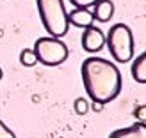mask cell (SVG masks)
Wrapping results in <instances>:
<instances>
[{
  "instance_id": "cell-1",
  "label": "cell",
  "mask_w": 146,
  "mask_h": 138,
  "mask_svg": "<svg viewBox=\"0 0 146 138\" xmlns=\"http://www.w3.org/2000/svg\"><path fill=\"white\" fill-rule=\"evenodd\" d=\"M82 83L91 101L109 103L121 92L123 78L116 64L102 57H87L82 62Z\"/></svg>"
},
{
  "instance_id": "cell-2",
  "label": "cell",
  "mask_w": 146,
  "mask_h": 138,
  "mask_svg": "<svg viewBox=\"0 0 146 138\" xmlns=\"http://www.w3.org/2000/svg\"><path fill=\"white\" fill-rule=\"evenodd\" d=\"M45 30L52 37H64L70 30L68 12L62 0H36Z\"/></svg>"
},
{
  "instance_id": "cell-3",
  "label": "cell",
  "mask_w": 146,
  "mask_h": 138,
  "mask_svg": "<svg viewBox=\"0 0 146 138\" xmlns=\"http://www.w3.org/2000/svg\"><path fill=\"white\" fill-rule=\"evenodd\" d=\"M105 44L116 62H130L134 57V34L125 23H116L109 28L105 35Z\"/></svg>"
},
{
  "instance_id": "cell-4",
  "label": "cell",
  "mask_w": 146,
  "mask_h": 138,
  "mask_svg": "<svg viewBox=\"0 0 146 138\" xmlns=\"http://www.w3.org/2000/svg\"><path fill=\"white\" fill-rule=\"evenodd\" d=\"M32 50H34L36 57H38V62H41L43 66H50V67L61 66L70 55L66 43H62L61 37H52V35L36 39Z\"/></svg>"
},
{
  "instance_id": "cell-5",
  "label": "cell",
  "mask_w": 146,
  "mask_h": 138,
  "mask_svg": "<svg viewBox=\"0 0 146 138\" xmlns=\"http://www.w3.org/2000/svg\"><path fill=\"white\" fill-rule=\"evenodd\" d=\"M82 48H84V52L87 53H98L102 48L105 46V34L102 28L98 27H87L84 28V34H82Z\"/></svg>"
},
{
  "instance_id": "cell-6",
  "label": "cell",
  "mask_w": 146,
  "mask_h": 138,
  "mask_svg": "<svg viewBox=\"0 0 146 138\" xmlns=\"http://www.w3.org/2000/svg\"><path fill=\"white\" fill-rule=\"evenodd\" d=\"M68 21H70V25H73V27L87 28V27L93 25L94 16H93V11L86 9V7H75L71 12H68Z\"/></svg>"
},
{
  "instance_id": "cell-7",
  "label": "cell",
  "mask_w": 146,
  "mask_h": 138,
  "mask_svg": "<svg viewBox=\"0 0 146 138\" xmlns=\"http://www.w3.org/2000/svg\"><path fill=\"white\" fill-rule=\"evenodd\" d=\"M109 138H146V122H134L132 126L116 129Z\"/></svg>"
},
{
  "instance_id": "cell-8",
  "label": "cell",
  "mask_w": 146,
  "mask_h": 138,
  "mask_svg": "<svg viewBox=\"0 0 146 138\" xmlns=\"http://www.w3.org/2000/svg\"><path fill=\"white\" fill-rule=\"evenodd\" d=\"M93 16L96 21H102V23L111 21V18L114 16L112 0H98V2L93 5Z\"/></svg>"
},
{
  "instance_id": "cell-9",
  "label": "cell",
  "mask_w": 146,
  "mask_h": 138,
  "mask_svg": "<svg viewBox=\"0 0 146 138\" xmlns=\"http://www.w3.org/2000/svg\"><path fill=\"white\" fill-rule=\"evenodd\" d=\"M130 73H132V78L137 83H146V52H143L134 60L132 67H130Z\"/></svg>"
},
{
  "instance_id": "cell-10",
  "label": "cell",
  "mask_w": 146,
  "mask_h": 138,
  "mask_svg": "<svg viewBox=\"0 0 146 138\" xmlns=\"http://www.w3.org/2000/svg\"><path fill=\"white\" fill-rule=\"evenodd\" d=\"M20 62H21V66H25V67H32L38 64V57H36L34 53V50L32 48H23L20 52Z\"/></svg>"
},
{
  "instance_id": "cell-11",
  "label": "cell",
  "mask_w": 146,
  "mask_h": 138,
  "mask_svg": "<svg viewBox=\"0 0 146 138\" xmlns=\"http://www.w3.org/2000/svg\"><path fill=\"white\" fill-rule=\"evenodd\" d=\"M73 108H75V113L86 115L87 112H89V101L84 99V97H77L75 103H73Z\"/></svg>"
},
{
  "instance_id": "cell-12",
  "label": "cell",
  "mask_w": 146,
  "mask_h": 138,
  "mask_svg": "<svg viewBox=\"0 0 146 138\" xmlns=\"http://www.w3.org/2000/svg\"><path fill=\"white\" fill-rule=\"evenodd\" d=\"M132 115L135 117L137 122H146V105H137V106L134 108Z\"/></svg>"
},
{
  "instance_id": "cell-13",
  "label": "cell",
  "mask_w": 146,
  "mask_h": 138,
  "mask_svg": "<svg viewBox=\"0 0 146 138\" xmlns=\"http://www.w3.org/2000/svg\"><path fill=\"white\" fill-rule=\"evenodd\" d=\"M70 2L75 7H86V9H89V7H93L98 0H70Z\"/></svg>"
},
{
  "instance_id": "cell-14",
  "label": "cell",
  "mask_w": 146,
  "mask_h": 138,
  "mask_svg": "<svg viewBox=\"0 0 146 138\" xmlns=\"http://www.w3.org/2000/svg\"><path fill=\"white\" fill-rule=\"evenodd\" d=\"M0 138H16V135L4 124V120H0Z\"/></svg>"
},
{
  "instance_id": "cell-15",
  "label": "cell",
  "mask_w": 146,
  "mask_h": 138,
  "mask_svg": "<svg viewBox=\"0 0 146 138\" xmlns=\"http://www.w3.org/2000/svg\"><path fill=\"white\" fill-rule=\"evenodd\" d=\"M89 108H91L93 112H102V110H104V103H98V101H91Z\"/></svg>"
},
{
  "instance_id": "cell-16",
  "label": "cell",
  "mask_w": 146,
  "mask_h": 138,
  "mask_svg": "<svg viewBox=\"0 0 146 138\" xmlns=\"http://www.w3.org/2000/svg\"><path fill=\"white\" fill-rule=\"evenodd\" d=\"M2 76H4V71H2V67H0V80H2Z\"/></svg>"
}]
</instances>
